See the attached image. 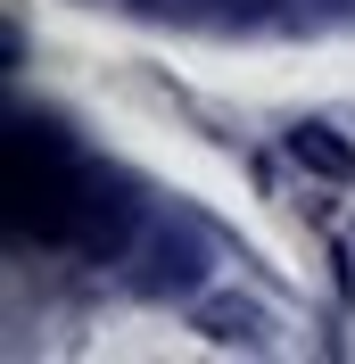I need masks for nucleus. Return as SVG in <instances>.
<instances>
[{"label":"nucleus","instance_id":"obj_1","mask_svg":"<svg viewBox=\"0 0 355 364\" xmlns=\"http://www.w3.org/2000/svg\"><path fill=\"white\" fill-rule=\"evenodd\" d=\"M91 166L75 158V141L50 124V116H9V232L17 240H42V249H67L75 240V207H83Z\"/></svg>","mask_w":355,"mask_h":364},{"label":"nucleus","instance_id":"obj_2","mask_svg":"<svg viewBox=\"0 0 355 364\" xmlns=\"http://www.w3.org/2000/svg\"><path fill=\"white\" fill-rule=\"evenodd\" d=\"M133 257H141V290L149 298H190L207 282V249H199V232L190 224H141V240H133Z\"/></svg>","mask_w":355,"mask_h":364},{"label":"nucleus","instance_id":"obj_3","mask_svg":"<svg viewBox=\"0 0 355 364\" xmlns=\"http://www.w3.org/2000/svg\"><path fill=\"white\" fill-rule=\"evenodd\" d=\"M199 331L223 340V348H265L273 315L256 306V298H199Z\"/></svg>","mask_w":355,"mask_h":364},{"label":"nucleus","instance_id":"obj_4","mask_svg":"<svg viewBox=\"0 0 355 364\" xmlns=\"http://www.w3.org/2000/svg\"><path fill=\"white\" fill-rule=\"evenodd\" d=\"M289 158L306 166V174H322V182H355V141L331 133V124H297L289 133Z\"/></svg>","mask_w":355,"mask_h":364},{"label":"nucleus","instance_id":"obj_5","mask_svg":"<svg viewBox=\"0 0 355 364\" xmlns=\"http://www.w3.org/2000/svg\"><path fill=\"white\" fill-rule=\"evenodd\" d=\"M157 9H174V17H240L248 0H157Z\"/></svg>","mask_w":355,"mask_h":364}]
</instances>
